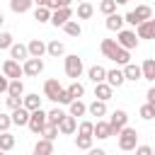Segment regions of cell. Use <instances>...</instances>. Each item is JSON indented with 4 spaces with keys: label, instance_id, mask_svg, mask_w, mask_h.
Returning a JSON list of instances; mask_svg holds the SVG:
<instances>
[{
    "label": "cell",
    "instance_id": "cell-10",
    "mask_svg": "<svg viewBox=\"0 0 155 155\" xmlns=\"http://www.w3.org/2000/svg\"><path fill=\"white\" fill-rule=\"evenodd\" d=\"M63 90V85L56 80V78H51V80H46L44 82V97L46 99H51V102H56V97H58V92Z\"/></svg>",
    "mask_w": 155,
    "mask_h": 155
},
{
    "label": "cell",
    "instance_id": "cell-43",
    "mask_svg": "<svg viewBox=\"0 0 155 155\" xmlns=\"http://www.w3.org/2000/svg\"><path fill=\"white\" fill-rule=\"evenodd\" d=\"M138 114H140V119H143V121H150V119H155V111H153V107H150V104H143Z\"/></svg>",
    "mask_w": 155,
    "mask_h": 155
},
{
    "label": "cell",
    "instance_id": "cell-21",
    "mask_svg": "<svg viewBox=\"0 0 155 155\" xmlns=\"http://www.w3.org/2000/svg\"><path fill=\"white\" fill-rule=\"evenodd\" d=\"M68 114H70L73 119H78V116H85V114H87V104H85L82 99H73V102L68 104Z\"/></svg>",
    "mask_w": 155,
    "mask_h": 155
},
{
    "label": "cell",
    "instance_id": "cell-9",
    "mask_svg": "<svg viewBox=\"0 0 155 155\" xmlns=\"http://www.w3.org/2000/svg\"><path fill=\"white\" fill-rule=\"evenodd\" d=\"M41 70H44V61L41 58H27L24 65H22V73L29 75V78H36Z\"/></svg>",
    "mask_w": 155,
    "mask_h": 155
},
{
    "label": "cell",
    "instance_id": "cell-46",
    "mask_svg": "<svg viewBox=\"0 0 155 155\" xmlns=\"http://www.w3.org/2000/svg\"><path fill=\"white\" fill-rule=\"evenodd\" d=\"M56 102H58V104H70V102H73V97H70V92H68V90L63 87V90L58 92V97H56Z\"/></svg>",
    "mask_w": 155,
    "mask_h": 155
},
{
    "label": "cell",
    "instance_id": "cell-29",
    "mask_svg": "<svg viewBox=\"0 0 155 155\" xmlns=\"http://www.w3.org/2000/svg\"><path fill=\"white\" fill-rule=\"evenodd\" d=\"M31 5H34V0H10V10H12V12H17V15L27 12Z\"/></svg>",
    "mask_w": 155,
    "mask_h": 155
},
{
    "label": "cell",
    "instance_id": "cell-57",
    "mask_svg": "<svg viewBox=\"0 0 155 155\" xmlns=\"http://www.w3.org/2000/svg\"><path fill=\"white\" fill-rule=\"evenodd\" d=\"M80 2H87V0H80Z\"/></svg>",
    "mask_w": 155,
    "mask_h": 155
},
{
    "label": "cell",
    "instance_id": "cell-32",
    "mask_svg": "<svg viewBox=\"0 0 155 155\" xmlns=\"http://www.w3.org/2000/svg\"><path fill=\"white\" fill-rule=\"evenodd\" d=\"M63 31H65L68 36H80V34H82V27H80V22L70 19V22H65V24H63Z\"/></svg>",
    "mask_w": 155,
    "mask_h": 155
},
{
    "label": "cell",
    "instance_id": "cell-20",
    "mask_svg": "<svg viewBox=\"0 0 155 155\" xmlns=\"http://www.w3.org/2000/svg\"><path fill=\"white\" fill-rule=\"evenodd\" d=\"M22 107L27 109V111H36V109H41V97L39 94H24L22 97Z\"/></svg>",
    "mask_w": 155,
    "mask_h": 155
},
{
    "label": "cell",
    "instance_id": "cell-5",
    "mask_svg": "<svg viewBox=\"0 0 155 155\" xmlns=\"http://www.w3.org/2000/svg\"><path fill=\"white\" fill-rule=\"evenodd\" d=\"M46 124H48V116H46V111H44V109H36V111H31V114H29V124H27V126H29V131H31V133H41Z\"/></svg>",
    "mask_w": 155,
    "mask_h": 155
},
{
    "label": "cell",
    "instance_id": "cell-39",
    "mask_svg": "<svg viewBox=\"0 0 155 155\" xmlns=\"http://www.w3.org/2000/svg\"><path fill=\"white\" fill-rule=\"evenodd\" d=\"M114 63H119V65H128V63H131V51L119 48V51H116V56H114Z\"/></svg>",
    "mask_w": 155,
    "mask_h": 155
},
{
    "label": "cell",
    "instance_id": "cell-8",
    "mask_svg": "<svg viewBox=\"0 0 155 155\" xmlns=\"http://www.w3.org/2000/svg\"><path fill=\"white\" fill-rule=\"evenodd\" d=\"M73 19V10L70 7H61V10H53L51 12V24L53 27H63L65 22Z\"/></svg>",
    "mask_w": 155,
    "mask_h": 155
},
{
    "label": "cell",
    "instance_id": "cell-33",
    "mask_svg": "<svg viewBox=\"0 0 155 155\" xmlns=\"http://www.w3.org/2000/svg\"><path fill=\"white\" fill-rule=\"evenodd\" d=\"M65 90L70 92V97H73V99H80V97L85 94V85H82V82H78V80H73Z\"/></svg>",
    "mask_w": 155,
    "mask_h": 155
},
{
    "label": "cell",
    "instance_id": "cell-41",
    "mask_svg": "<svg viewBox=\"0 0 155 155\" xmlns=\"http://www.w3.org/2000/svg\"><path fill=\"white\" fill-rule=\"evenodd\" d=\"M99 10L109 17V15H114V12H116V2H114V0H102V2H99Z\"/></svg>",
    "mask_w": 155,
    "mask_h": 155
},
{
    "label": "cell",
    "instance_id": "cell-28",
    "mask_svg": "<svg viewBox=\"0 0 155 155\" xmlns=\"http://www.w3.org/2000/svg\"><path fill=\"white\" fill-rule=\"evenodd\" d=\"M34 155H53V143L46 138H39V143L34 145Z\"/></svg>",
    "mask_w": 155,
    "mask_h": 155
},
{
    "label": "cell",
    "instance_id": "cell-56",
    "mask_svg": "<svg viewBox=\"0 0 155 155\" xmlns=\"http://www.w3.org/2000/svg\"><path fill=\"white\" fill-rule=\"evenodd\" d=\"M153 155H155V148H153Z\"/></svg>",
    "mask_w": 155,
    "mask_h": 155
},
{
    "label": "cell",
    "instance_id": "cell-6",
    "mask_svg": "<svg viewBox=\"0 0 155 155\" xmlns=\"http://www.w3.org/2000/svg\"><path fill=\"white\" fill-rule=\"evenodd\" d=\"M126 124H128V114H126L124 109L111 111V116H109V128H111V136H119V131H121V128H126Z\"/></svg>",
    "mask_w": 155,
    "mask_h": 155
},
{
    "label": "cell",
    "instance_id": "cell-50",
    "mask_svg": "<svg viewBox=\"0 0 155 155\" xmlns=\"http://www.w3.org/2000/svg\"><path fill=\"white\" fill-rule=\"evenodd\" d=\"M7 85H10V80L5 75H0V92H7Z\"/></svg>",
    "mask_w": 155,
    "mask_h": 155
},
{
    "label": "cell",
    "instance_id": "cell-54",
    "mask_svg": "<svg viewBox=\"0 0 155 155\" xmlns=\"http://www.w3.org/2000/svg\"><path fill=\"white\" fill-rule=\"evenodd\" d=\"M0 24H2V12H0Z\"/></svg>",
    "mask_w": 155,
    "mask_h": 155
},
{
    "label": "cell",
    "instance_id": "cell-17",
    "mask_svg": "<svg viewBox=\"0 0 155 155\" xmlns=\"http://www.w3.org/2000/svg\"><path fill=\"white\" fill-rule=\"evenodd\" d=\"M104 24H107V29H109V31H116V34H119V31L124 29V24H126V22H124V15H116V12H114V15H109V17H107V22H104Z\"/></svg>",
    "mask_w": 155,
    "mask_h": 155
},
{
    "label": "cell",
    "instance_id": "cell-34",
    "mask_svg": "<svg viewBox=\"0 0 155 155\" xmlns=\"http://www.w3.org/2000/svg\"><path fill=\"white\" fill-rule=\"evenodd\" d=\"M92 15H94V7L90 2H80L78 5V19H90Z\"/></svg>",
    "mask_w": 155,
    "mask_h": 155
},
{
    "label": "cell",
    "instance_id": "cell-51",
    "mask_svg": "<svg viewBox=\"0 0 155 155\" xmlns=\"http://www.w3.org/2000/svg\"><path fill=\"white\" fill-rule=\"evenodd\" d=\"M87 155H107V150H102V148H90Z\"/></svg>",
    "mask_w": 155,
    "mask_h": 155
},
{
    "label": "cell",
    "instance_id": "cell-37",
    "mask_svg": "<svg viewBox=\"0 0 155 155\" xmlns=\"http://www.w3.org/2000/svg\"><path fill=\"white\" fill-rule=\"evenodd\" d=\"M46 116H48V124H53V126H58L61 121H63V116H65V111L63 109H51V111H46Z\"/></svg>",
    "mask_w": 155,
    "mask_h": 155
},
{
    "label": "cell",
    "instance_id": "cell-13",
    "mask_svg": "<svg viewBox=\"0 0 155 155\" xmlns=\"http://www.w3.org/2000/svg\"><path fill=\"white\" fill-rule=\"evenodd\" d=\"M27 51H29V58H41V56L46 53V44H44L41 39H31V41L27 44Z\"/></svg>",
    "mask_w": 155,
    "mask_h": 155
},
{
    "label": "cell",
    "instance_id": "cell-40",
    "mask_svg": "<svg viewBox=\"0 0 155 155\" xmlns=\"http://www.w3.org/2000/svg\"><path fill=\"white\" fill-rule=\"evenodd\" d=\"M94 133V124L92 121H80V126H78V136H92ZM94 138V136H92Z\"/></svg>",
    "mask_w": 155,
    "mask_h": 155
},
{
    "label": "cell",
    "instance_id": "cell-14",
    "mask_svg": "<svg viewBox=\"0 0 155 155\" xmlns=\"http://www.w3.org/2000/svg\"><path fill=\"white\" fill-rule=\"evenodd\" d=\"M10 58L12 61H27L29 58V51H27V44H12L10 46Z\"/></svg>",
    "mask_w": 155,
    "mask_h": 155
},
{
    "label": "cell",
    "instance_id": "cell-35",
    "mask_svg": "<svg viewBox=\"0 0 155 155\" xmlns=\"http://www.w3.org/2000/svg\"><path fill=\"white\" fill-rule=\"evenodd\" d=\"M39 136H41V138H46V140H51V143H53V140H56V138H58V126H53V124H46V126H44V131H41V133H39Z\"/></svg>",
    "mask_w": 155,
    "mask_h": 155
},
{
    "label": "cell",
    "instance_id": "cell-42",
    "mask_svg": "<svg viewBox=\"0 0 155 155\" xmlns=\"http://www.w3.org/2000/svg\"><path fill=\"white\" fill-rule=\"evenodd\" d=\"M46 7L53 12V10H61V7H70V0H46Z\"/></svg>",
    "mask_w": 155,
    "mask_h": 155
},
{
    "label": "cell",
    "instance_id": "cell-52",
    "mask_svg": "<svg viewBox=\"0 0 155 155\" xmlns=\"http://www.w3.org/2000/svg\"><path fill=\"white\" fill-rule=\"evenodd\" d=\"M34 5L36 7H46V0H34Z\"/></svg>",
    "mask_w": 155,
    "mask_h": 155
},
{
    "label": "cell",
    "instance_id": "cell-1",
    "mask_svg": "<svg viewBox=\"0 0 155 155\" xmlns=\"http://www.w3.org/2000/svg\"><path fill=\"white\" fill-rule=\"evenodd\" d=\"M148 19H153V10L148 5H138L136 10H131V12L124 15V22L126 24H133V27H138L140 22H148Z\"/></svg>",
    "mask_w": 155,
    "mask_h": 155
},
{
    "label": "cell",
    "instance_id": "cell-3",
    "mask_svg": "<svg viewBox=\"0 0 155 155\" xmlns=\"http://www.w3.org/2000/svg\"><path fill=\"white\" fill-rule=\"evenodd\" d=\"M82 58L78 56V53H70V56H65V75L68 78H73V80H78L80 75H82Z\"/></svg>",
    "mask_w": 155,
    "mask_h": 155
},
{
    "label": "cell",
    "instance_id": "cell-47",
    "mask_svg": "<svg viewBox=\"0 0 155 155\" xmlns=\"http://www.w3.org/2000/svg\"><path fill=\"white\" fill-rule=\"evenodd\" d=\"M5 102H7V107H10L12 111L22 107V97H10V94H7V99H5Z\"/></svg>",
    "mask_w": 155,
    "mask_h": 155
},
{
    "label": "cell",
    "instance_id": "cell-23",
    "mask_svg": "<svg viewBox=\"0 0 155 155\" xmlns=\"http://www.w3.org/2000/svg\"><path fill=\"white\" fill-rule=\"evenodd\" d=\"M111 92H114V87H109L107 82L94 85V97H97L99 102H109V99H111Z\"/></svg>",
    "mask_w": 155,
    "mask_h": 155
},
{
    "label": "cell",
    "instance_id": "cell-38",
    "mask_svg": "<svg viewBox=\"0 0 155 155\" xmlns=\"http://www.w3.org/2000/svg\"><path fill=\"white\" fill-rule=\"evenodd\" d=\"M92 136H75V148L78 150H90L92 148Z\"/></svg>",
    "mask_w": 155,
    "mask_h": 155
},
{
    "label": "cell",
    "instance_id": "cell-27",
    "mask_svg": "<svg viewBox=\"0 0 155 155\" xmlns=\"http://www.w3.org/2000/svg\"><path fill=\"white\" fill-rule=\"evenodd\" d=\"M87 114H90V116H97V119H99V116H104V114H107V102L94 99L92 104H87Z\"/></svg>",
    "mask_w": 155,
    "mask_h": 155
},
{
    "label": "cell",
    "instance_id": "cell-36",
    "mask_svg": "<svg viewBox=\"0 0 155 155\" xmlns=\"http://www.w3.org/2000/svg\"><path fill=\"white\" fill-rule=\"evenodd\" d=\"M34 19H36L39 24L51 22V10H48V7H36V10H34Z\"/></svg>",
    "mask_w": 155,
    "mask_h": 155
},
{
    "label": "cell",
    "instance_id": "cell-44",
    "mask_svg": "<svg viewBox=\"0 0 155 155\" xmlns=\"http://www.w3.org/2000/svg\"><path fill=\"white\" fill-rule=\"evenodd\" d=\"M15 41H12V34L10 31H0V48H10Z\"/></svg>",
    "mask_w": 155,
    "mask_h": 155
},
{
    "label": "cell",
    "instance_id": "cell-2",
    "mask_svg": "<svg viewBox=\"0 0 155 155\" xmlns=\"http://www.w3.org/2000/svg\"><path fill=\"white\" fill-rule=\"evenodd\" d=\"M136 145H138V131L131 128V126L121 128L119 131V148L124 153H128V150H136Z\"/></svg>",
    "mask_w": 155,
    "mask_h": 155
},
{
    "label": "cell",
    "instance_id": "cell-22",
    "mask_svg": "<svg viewBox=\"0 0 155 155\" xmlns=\"http://www.w3.org/2000/svg\"><path fill=\"white\" fill-rule=\"evenodd\" d=\"M29 114H31V111H27L24 107H19V109H15V111L10 114V119H12L15 126H27V124H29Z\"/></svg>",
    "mask_w": 155,
    "mask_h": 155
},
{
    "label": "cell",
    "instance_id": "cell-19",
    "mask_svg": "<svg viewBox=\"0 0 155 155\" xmlns=\"http://www.w3.org/2000/svg\"><path fill=\"white\" fill-rule=\"evenodd\" d=\"M87 78H90L94 85H99V82H107V68H102V65H92V68L87 70Z\"/></svg>",
    "mask_w": 155,
    "mask_h": 155
},
{
    "label": "cell",
    "instance_id": "cell-48",
    "mask_svg": "<svg viewBox=\"0 0 155 155\" xmlns=\"http://www.w3.org/2000/svg\"><path fill=\"white\" fill-rule=\"evenodd\" d=\"M136 155H153L150 145H136Z\"/></svg>",
    "mask_w": 155,
    "mask_h": 155
},
{
    "label": "cell",
    "instance_id": "cell-26",
    "mask_svg": "<svg viewBox=\"0 0 155 155\" xmlns=\"http://www.w3.org/2000/svg\"><path fill=\"white\" fill-rule=\"evenodd\" d=\"M140 73H143V80H155V58H145L143 65H140Z\"/></svg>",
    "mask_w": 155,
    "mask_h": 155
},
{
    "label": "cell",
    "instance_id": "cell-12",
    "mask_svg": "<svg viewBox=\"0 0 155 155\" xmlns=\"http://www.w3.org/2000/svg\"><path fill=\"white\" fill-rule=\"evenodd\" d=\"M75 131H78V119H73L70 114H65L63 121L58 124V133H63V136H73Z\"/></svg>",
    "mask_w": 155,
    "mask_h": 155
},
{
    "label": "cell",
    "instance_id": "cell-24",
    "mask_svg": "<svg viewBox=\"0 0 155 155\" xmlns=\"http://www.w3.org/2000/svg\"><path fill=\"white\" fill-rule=\"evenodd\" d=\"M92 136H97L99 140H104V138H111L109 121H102V119H97V124H94V133H92Z\"/></svg>",
    "mask_w": 155,
    "mask_h": 155
},
{
    "label": "cell",
    "instance_id": "cell-30",
    "mask_svg": "<svg viewBox=\"0 0 155 155\" xmlns=\"http://www.w3.org/2000/svg\"><path fill=\"white\" fill-rule=\"evenodd\" d=\"M7 94H10V97H22V94H24V82H22V80H10Z\"/></svg>",
    "mask_w": 155,
    "mask_h": 155
},
{
    "label": "cell",
    "instance_id": "cell-25",
    "mask_svg": "<svg viewBox=\"0 0 155 155\" xmlns=\"http://www.w3.org/2000/svg\"><path fill=\"white\" fill-rule=\"evenodd\" d=\"M46 53H48V56H53V58H58V56H63V53H65V44H63V41H58V39H53V41H48V44H46Z\"/></svg>",
    "mask_w": 155,
    "mask_h": 155
},
{
    "label": "cell",
    "instance_id": "cell-55",
    "mask_svg": "<svg viewBox=\"0 0 155 155\" xmlns=\"http://www.w3.org/2000/svg\"><path fill=\"white\" fill-rule=\"evenodd\" d=\"M0 155H5V153H2V150H0Z\"/></svg>",
    "mask_w": 155,
    "mask_h": 155
},
{
    "label": "cell",
    "instance_id": "cell-45",
    "mask_svg": "<svg viewBox=\"0 0 155 155\" xmlns=\"http://www.w3.org/2000/svg\"><path fill=\"white\" fill-rule=\"evenodd\" d=\"M10 126H12V119H10V114H2V111H0V133L10 131Z\"/></svg>",
    "mask_w": 155,
    "mask_h": 155
},
{
    "label": "cell",
    "instance_id": "cell-16",
    "mask_svg": "<svg viewBox=\"0 0 155 155\" xmlns=\"http://www.w3.org/2000/svg\"><path fill=\"white\" fill-rule=\"evenodd\" d=\"M126 82V78H124V70H119V68H114V70H107V85L109 87H121Z\"/></svg>",
    "mask_w": 155,
    "mask_h": 155
},
{
    "label": "cell",
    "instance_id": "cell-15",
    "mask_svg": "<svg viewBox=\"0 0 155 155\" xmlns=\"http://www.w3.org/2000/svg\"><path fill=\"white\" fill-rule=\"evenodd\" d=\"M121 70H124V78H126V80H131V82H138V80H143L140 65H136V63H128V65H124Z\"/></svg>",
    "mask_w": 155,
    "mask_h": 155
},
{
    "label": "cell",
    "instance_id": "cell-53",
    "mask_svg": "<svg viewBox=\"0 0 155 155\" xmlns=\"http://www.w3.org/2000/svg\"><path fill=\"white\" fill-rule=\"evenodd\" d=\"M114 2H116V5H126L128 0H114Z\"/></svg>",
    "mask_w": 155,
    "mask_h": 155
},
{
    "label": "cell",
    "instance_id": "cell-31",
    "mask_svg": "<svg viewBox=\"0 0 155 155\" xmlns=\"http://www.w3.org/2000/svg\"><path fill=\"white\" fill-rule=\"evenodd\" d=\"M12 148H15V136H12L10 131L0 133V150H2V153H7V150H12Z\"/></svg>",
    "mask_w": 155,
    "mask_h": 155
},
{
    "label": "cell",
    "instance_id": "cell-18",
    "mask_svg": "<svg viewBox=\"0 0 155 155\" xmlns=\"http://www.w3.org/2000/svg\"><path fill=\"white\" fill-rule=\"evenodd\" d=\"M99 48H102V53H104L107 58L114 61V56H116V51H119V44H116V39H102Z\"/></svg>",
    "mask_w": 155,
    "mask_h": 155
},
{
    "label": "cell",
    "instance_id": "cell-49",
    "mask_svg": "<svg viewBox=\"0 0 155 155\" xmlns=\"http://www.w3.org/2000/svg\"><path fill=\"white\" fill-rule=\"evenodd\" d=\"M145 97H148V102H145V104H150V107H153V111H155V87H150Z\"/></svg>",
    "mask_w": 155,
    "mask_h": 155
},
{
    "label": "cell",
    "instance_id": "cell-4",
    "mask_svg": "<svg viewBox=\"0 0 155 155\" xmlns=\"http://www.w3.org/2000/svg\"><path fill=\"white\" fill-rule=\"evenodd\" d=\"M116 44H119V48L133 51V48L138 46V36H136V31H131V29H121V31L116 34Z\"/></svg>",
    "mask_w": 155,
    "mask_h": 155
},
{
    "label": "cell",
    "instance_id": "cell-7",
    "mask_svg": "<svg viewBox=\"0 0 155 155\" xmlns=\"http://www.w3.org/2000/svg\"><path fill=\"white\" fill-rule=\"evenodd\" d=\"M2 75L7 78V80H19L24 73H22V65L17 63V61H12V58H7L5 63H2Z\"/></svg>",
    "mask_w": 155,
    "mask_h": 155
},
{
    "label": "cell",
    "instance_id": "cell-11",
    "mask_svg": "<svg viewBox=\"0 0 155 155\" xmlns=\"http://www.w3.org/2000/svg\"><path fill=\"white\" fill-rule=\"evenodd\" d=\"M136 36H138V39H155V19L140 22V24L136 27Z\"/></svg>",
    "mask_w": 155,
    "mask_h": 155
}]
</instances>
